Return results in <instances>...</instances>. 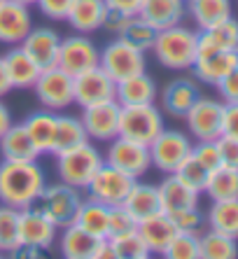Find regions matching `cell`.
Returning a JSON list of instances; mask_svg holds the SVG:
<instances>
[{"instance_id": "cell-1", "label": "cell", "mask_w": 238, "mask_h": 259, "mask_svg": "<svg viewBox=\"0 0 238 259\" xmlns=\"http://www.w3.org/2000/svg\"><path fill=\"white\" fill-rule=\"evenodd\" d=\"M47 185L45 170L37 161H0V205L24 210L35 205L37 196Z\"/></svg>"}, {"instance_id": "cell-2", "label": "cell", "mask_w": 238, "mask_h": 259, "mask_svg": "<svg viewBox=\"0 0 238 259\" xmlns=\"http://www.w3.org/2000/svg\"><path fill=\"white\" fill-rule=\"evenodd\" d=\"M156 61L168 70H191L199 54V30L178 24L156 30L152 45Z\"/></svg>"}, {"instance_id": "cell-3", "label": "cell", "mask_w": 238, "mask_h": 259, "mask_svg": "<svg viewBox=\"0 0 238 259\" xmlns=\"http://www.w3.org/2000/svg\"><path fill=\"white\" fill-rule=\"evenodd\" d=\"M103 161H105V157L101 154V150L87 140V143L77 145L72 150L56 154V173H59L61 182L84 189L96 170L103 166Z\"/></svg>"}, {"instance_id": "cell-4", "label": "cell", "mask_w": 238, "mask_h": 259, "mask_svg": "<svg viewBox=\"0 0 238 259\" xmlns=\"http://www.w3.org/2000/svg\"><path fill=\"white\" fill-rule=\"evenodd\" d=\"M164 115L154 103L143 105H122L119 115V136L131 138L136 143L149 145L152 140L164 131Z\"/></svg>"}, {"instance_id": "cell-5", "label": "cell", "mask_w": 238, "mask_h": 259, "mask_svg": "<svg viewBox=\"0 0 238 259\" xmlns=\"http://www.w3.org/2000/svg\"><path fill=\"white\" fill-rule=\"evenodd\" d=\"M35 205L45 215L52 220L56 227H68L75 222L80 205H82V194L77 187L66 185V182H56V185H45L42 194L37 196Z\"/></svg>"}, {"instance_id": "cell-6", "label": "cell", "mask_w": 238, "mask_h": 259, "mask_svg": "<svg viewBox=\"0 0 238 259\" xmlns=\"http://www.w3.org/2000/svg\"><path fill=\"white\" fill-rule=\"evenodd\" d=\"M98 66H101L114 82H122V79L133 77L138 72H145L147 59H145V52H140L138 47L129 45L126 40H122V37H114V40H110V42L101 49Z\"/></svg>"}, {"instance_id": "cell-7", "label": "cell", "mask_w": 238, "mask_h": 259, "mask_svg": "<svg viewBox=\"0 0 238 259\" xmlns=\"http://www.w3.org/2000/svg\"><path fill=\"white\" fill-rule=\"evenodd\" d=\"M37 101L45 110L52 112H66L75 103V91H72V75L61 70L59 66L45 68L37 75L35 84H33Z\"/></svg>"}, {"instance_id": "cell-8", "label": "cell", "mask_w": 238, "mask_h": 259, "mask_svg": "<svg viewBox=\"0 0 238 259\" xmlns=\"http://www.w3.org/2000/svg\"><path fill=\"white\" fill-rule=\"evenodd\" d=\"M191 147H194V143H191L189 136L182 131H175V128H164L147 145L152 166L156 170H161L164 175L175 173V168L191 154Z\"/></svg>"}, {"instance_id": "cell-9", "label": "cell", "mask_w": 238, "mask_h": 259, "mask_svg": "<svg viewBox=\"0 0 238 259\" xmlns=\"http://www.w3.org/2000/svg\"><path fill=\"white\" fill-rule=\"evenodd\" d=\"M133 185H136V178H131V175H126L124 170H119L103 161V166L96 170L94 178H91L89 185L84 189H87V196H89V199L101 201V203L112 208V205L124 203V199L129 196Z\"/></svg>"}, {"instance_id": "cell-10", "label": "cell", "mask_w": 238, "mask_h": 259, "mask_svg": "<svg viewBox=\"0 0 238 259\" xmlns=\"http://www.w3.org/2000/svg\"><path fill=\"white\" fill-rule=\"evenodd\" d=\"M105 163L114 166V168L124 170L126 175H131L136 180H140L149 168H152V159H149L147 145L136 143L131 138L117 136L110 140L105 152Z\"/></svg>"}, {"instance_id": "cell-11", "label": "cell", "mask_w": 238, "mask_h": 259, "mask_svg": "<svg viewBox=\"0 0 238 259\" xmlns=\"http://www.w3.org/2000/svg\"><path fill=\"white\" fill-rule=\"evenodd\" d=\"M222 115H224V101L208 96H199V101L189 108L182 119L187 131L196 140H217L222 136Z\"/></svg>"}, {"instance_id": "cell-12", "label": "cell", "mask_w": 238, "mask_h": 259, "mask_svg": "<svg viewBox=\"0 0 238 259\" xmlns=\"http://www.w3.org/2000/svg\"><path fill=\"white\" fill-rule=\"evenodd\" d=\"M98 59H101V49L94 45V40L84 33H75V35L61 40L56 66L75 77L80 72L98 66Z\"/></svg>"}, {"instance_id": "cell-13", "label": "cell", "mask_w": 238, "mask_h": 259, "mask_svg": "<svg viewBox=\"0 0 238 259\" xmlns=\"http://www.w3.org/2000/svg\"><path fill=\"white\" fill-rule=\"evenodd\" d=\"M114 89H117V82L101 66L89 68V70H84L72 77L75 103L80 108H89V105H96V103L114 101Z\"/></svg>"}, {"instance_id": "cell-14", "label": "cell", "mask_w": 238, "mask_h": 259, "mask_svg": "<svg viewBox=\"0 0 238 259\" xmlns=\"http://www.w3.org/2000/svg\"><path fill=\"white\" fill-rule=\"evenodd\" d=\"M119 115H122V105L117 101H105L89 105V108H82L80 119H82L89 140L110 143L112 138L119 136Z\"/></svg>"}, {"instance_id": "cell-15", "label": "cell", "mask_w": 238, "mask_h": 259, "mask_svg": "<svg viewBox=\"0 0 238 259\" xmlns=\"http://www.w3.org/2000/svg\"><path fill=\"white\" fill-rule=\"evenodd\" d=\"M59 236V227L37 205L19 210V243L30 247L49 250Z\"/></svg>"}, {"instance_id": "cell-16", "label": "cell", "mask_w": 238, "mask_h": 259, "mask_svg": "<svg viewBox=\"0 0 238 259\" xmlns=\"http://www.w3.org/2000/svg\"><path fill=\"white\" fill-rule=\"evenodd\" d=\"M33 14L30 5L19 0H3L0 3V42L21 45L24 37L33 30Z\"/></svg>"}, {"instance_id": "cell-17", "label": "cell", "mask_w": 238, "mask_h": 259, "mask_svg": "<svg viewBox=\"0 0 238 259\" xmlns=\"http://www.w3.org/2000/svg\"><path fill=\"white\" fill-rule=\"evenodd\" d=\"M238 66V52H224V49H199L196 61L191 72L199 82L217 87L222 77H226Z\"/></svg>"}, {"instance_id": "cell-18", "label": "cell", "mask_w": 238, "mask_h": 259, "mask_svg": "<svg viewBox=\"0 0 238 259\" xmlns=\"http://www.w3.org/2000/svg\"><path fill=\"white\" fill-rule=\"evenodd\" d=\"M59 47H61V35L54 28H49V26H33V30L21 42V49L35 61V66L40 70L56 66Z\"/></svg>"}, {"instance_id": "cell-19", "label": "cell", "mask_w": 238, "mask_h": 259, "mask_svg": "<svg viewBox=\"0 0 238 259\" xmlns=\"http://www.w3.org/2000/svg\"><path fill=\"white\" fill-rule=\"evenodd\" d=\"M201 96V89H199V82L194 77H175L171 79L164 91H161V110L171 117H182L189 112V108L199 101Z\"/></svg>"}, {"instance_id": "cell-20", "label": "cell", "mask_w": 238, "mask_h": 259, "mask_svg": "<svg viewBox=\"0 0 238 259\" xmlns=\"http://www.w3.org/2000/svg\"><path fill=\"white\" fill-rule=\"evenodd\" d=\"M156 192H159L161 212H166V215L180 212L185 208H194L199 205V196H201V192L185 185L175 173H166V178L156 185Z\"/></svg>"}, {"instance_id": "cell-21", "label": "cell", "mask_w": 238, "mask_h": 259, "mask_svg": "<svg viewBox=\"0 0 238 259\" xmlns=\"http://www.w3.org/2000/svg\"><path fill=\"white\" fill-rule=\"evenodd\" d=\"M187 14L185 0H143L138 17L145 19L154 30H164L182 24Z\"/></svg>"}, {"instance_id": "cell-22", "label": "cell", "mask_w": 238, "mask_h": 259, "mask_svg": "<svg viewBox=\"0 0 238 259\" xmlns=\"http://www.w3.org/2000/svg\"><path fill=\"white\" fill-rule=\"evenodd\" d=\"M138 234H140L143 243L147 245L149 254H164L166 245L171 243L173 236L178 234V229H175L171 215L159 210L138 222Z\"/></svg>"}, {"instance_id": "cell-23", "label": "cell", "mask_w": 238, "mask_h": 259, "mask_svg": "<svg viewBox=\"0 0 238 259\" xmlns=\"http://www.w3.org/2000/svg\"><path fill=\"white\" fill-rule=\"evenodd\" d=\"M105 14H107L105 0H75L66 21L75 33L91 35L96 30H101L103 21H105Z\"/></svg>"}, {"instance_id": "cell-24", "label": "cell", "mask_w": 238, "mask_h": 259, "mask_svg": "<svg viewBox=\"0 0 238 259\" xmlns=\"http://www.w3.org/2000/svg\"><path fill=\"white\" fill-rule=\"evenodd\" d=\"M3 63L7 68L12 89H33L37 75H40V68L21 49V45H12V47L7 49L5 54H3Z\"/></svg>"}, {"instance_id": "cell-25", "label": "cell", "mask_w": 238, "mask_h": 259, "mask_svg": "<svg viewBox=\"0 0 238 259\" xmlns=\"http://www.w3.org/2000/svg\"><path fill=\"white\" fill-rule=\"evenodd\" d=\"M114 101L119 105H143V103H154L156 101V84L154 79L145 72H138L133 77H126L117 82L114 89Z\"/></svg>"}, {"instance_id": "cell-26", "label": "cell", "mask_w": 238, "mask_h": 259, "mask_svg": "<svg viewBox=\"0 0 238 259\" xmlns=\"http://www.w3.org/2000/svg\"><path fill=\"white\" fill-rule=\"evenodd\" d=\"M0 154L10 161H37L40 150L33 145L24 124H12L0 136Z\"/></svg>"}, {"instance_id": "cell-27", "label": "cell", "mask_w": 238, "mask_h": 259, "mask_svg": "<svg viewBox=\"0 0 238 259\" xmlns=\"http://www.w3.org/2000/svg\"><path fill=\"white\" fill-rule=\"evenodd\" d=\"M21 124H24L26 133L30 136L33 145L40 150V154H47L52 150L54 136H56V112L42 108L37 112H30Z\"/></svg>"}, {"instance_id": "cell-28", "label": "cell", "mask_w": 238, "mask_h": 259, "mask_svg": "<svg viewBox=\"0 0 238 259\" xmlns=\"http://www.w3.org/2000/svg\"><path fill=\"white\" fill-rule=\"evenodd\" d=\"M72 224H77L80 229H84L87 234L94 236V238H105L107 224H110V205L87 196V199H82V205H80Z\"/></svg>"}, {"instance_id": "cell-29", "label": "cell", "mask_w": 238, "mask_h": 259, "mask_svg": "<svg viewBox=\"0 0 238 259\" xmlns=\"http://www.w3.org/2000/svg\"><path fill=\"white\" fill-rule=\"evenodd\" d=\"M185 5L199 30L210 28L231 17V0H185Z\"/></svg>"}, {"instance_id": "cell-30", "label": "cell", "mask_w": 238, "mask_h": 259, "mask_svg": "<svg viewBox=\"0 0 238 259\" xmlns=\"http://www.w3.org/2000/svg\"><path fill=\"white\" fill-rule=\"evenodd\" d=\"M199 49H224L238 52V21L233 17L224 19L210 28L199 30Z\"/></svg>"}, {"instance_id": "cell-31", "label": "cell", "mask_w": 238, "mask_h": 259, "mask_svg": "<svg viewBox=\"0 0 238 259\" xmlns=\"http://www.w3.org/2000/svg\"><path fill=\"white\" fill-rule=\"evenodd\" d=\"M122 205H124L126 210L131 212L138 222H140V220H145V217L154 215V212L161 210L159 192H156L154 185H147V182L136 180V185L131 187V192H129V196L124 199Z\"/></svg>"}, {"instance_id": "cell-32", "label": "cell", "mask_w": 238, "mask_h": 259, "mask_svg": "<svg viewBox=\"0 0 238 259\" xmlns=\"http://www.w3.org/2000/svg\"><path fill=\"white\" fill-rule=\"evenodd\" d=\"M89 136L84 131V124L80 117H72V115H56V136H54V143H52V154H61L66 150H72L77 145L87 143Z\"/></svg>"}, {"instance_id": "cell-33", "label": "cell", "mask_w": 238, "mask_h": 259, "mask_svg": "<svg viewBox=\"0 0 238 259\" xmlns=\"http://www.w3.org/2000/svg\"><path fill=\"white\" fill-rule=\"evenodd\" d=\"M96 241L98 238L80 229L77 224H68V227H63V231L59 236V250L66 259H91Z\"/></svg>"}, {"instance_id": "cell-34", "label": "cell", "mask_w": 238, "mask_h": 259, "mask_svg": "<svg viewBox=\"0 0 238 259\" xmlns=\"http://www.w3.org/2000/svg\"><path fill=\"white\" fill-rule=\"evenodd\" d=\"M238 257V241L222 231H201L199 234V259H233Z\"/></svg>"}, {"instance_id": "cell-35", "label": "cell", "mask_w": 238, "mask_h": 259, "mask_svg": "<svg viewBox=\"0 0 238 259\" xmlns=\"http://www.w3.org/2000/svg\"><path fill=\"white\" fill-rule=\"evenodd\" d=\"M203 192L208 194L210 201L238 199V168H231V166L222 163L215 170H210Z\"/></svg>"}, {"instance_id": "cell-36", "label": "cell", "mask_w": 238, "mask_h": 259, "mask_svg": "<svg viewBox=\"0 0 238 259\" xmlns=\"http://www.w3.org/2000/svg\"><path fill=\"white\" fill-rule=\"evenodd\" d=\"M206 222H208L210 229L222 231V234L238 241V199L213 201Z\"/></svg>"}, {"instance_id": "cell-37", "label": "cell", "mask_w": 238, "mask_h": 259, "mask_svg": "<svg viewBox=\"0 0 238 259\" xmlns=\"http://www.w3.org/2000/svg\"><path fill=\"white\" fill-rule=\"evenodd\" d=\"M19 245V210L0 205V252L12 254Z\"/></svg>"}, {"instance_id": "cell-38", "label": "cell", "mask_w": 238, "mask_h": 259, "mask_svg": "<svg viewBox=\"0 0 238 259\" xmlns=\"http://www.w3.org/2000/svg\"><path fill=\"white\" fill-rule=\"evenodd\" d=\"M122 40H126L129 45H133V47H138L140 52H145L147 54L149 49H152V45H154V37H156V30L152 28V26L145 21V19H140L138 14H133L131 21L126 24V28L122 30Z\"/></svg>"}, {"instance_id": "cell-39", "label": "cell", "mask_w": 238, "mask_h": 259, "mask_svg": "<svg viewBox=\"0 0 238 259\" xmlns=\"http://www.w3.org/2000/svg\"><path fill=\"white\" fill-rule=\"evenodd\" d=\"M110 241H112L114 257L117 259H145V257H149V250L143 243L138 229L126 231V234H119V236H110Z\"/></svg>"}, {"instance_id": "cell-40", "label": "cell", "mask_w": 238, "mask_h": 259, "mask_svg": "<svg viewBox=\"0 0 238 259\" xmlns=\"http://www.w3.org/2000/svg\"><path fill=\"white\" fill-rule=\"evenodd\" d=\"M161 257L168 259H199V234L189 231H178L171 238Z\"/></svg>"}, {"instance_id": "cell-41", "label": "cell", "mask_w": 238, "mask_h": 259, "mask_svg": "<svg viewBox=\"0 0 238 259\" xmlns=\"http://www.w3.org/2000/svg\"><path fill=\"white\" fill-rule=\"evenodd\" d=\"M175 175H178V178L185 182V185H189L191 189H196V192H203L206 182H208L210 170L206 168V166H203V163L199 161L194 154H189V157H187L185 161H182L178 168H175Z\"/></svg>"}, {"instance_id": "cell-42", "label": "cell", "mask_w": 238, "mask_h": 259, "mask_svg": "<svg viewBox=\"0 0 238 259\" xmlns=\"http://www.w3.org/2000/svg\"><path fill=\"white\" fill-rule=\"evenodd\" d=\"M171 220H173V224H175L178 231H189V234H201L203 222H206V217H203V212L199 210V205L185 208V210H180V212H173Z\"/></svg>"}, {"instance_id": "cell-43", "label": "cell", "mask_w": 238, "mask_h": 259, "mask_svg": "<svg viewBox=\"0 0 238 259\" xmlns=\"http://www.w3.org/2000/svg\"><path fill=\"white\" fill-rule=\"evenodd\" d=\"M138 229V220L126 210L124 205H112L110 208V224H107V236H119L126 231Z\"/></svg>"}, {"instance_id": "cell-44", "label": "cell", "mask_w": 238, "mask_h": 259, "mask_svg": "<svg viewBox=\"0 0 238 259\" xmlns=\"http://www.w3.org/2000/svg\"><path fill=\"white\" fill-rule=\"evenodd\" d=\"M35 3L40 7V12L47 19H52V21H66L75 0H35Z\"/></svg>"}, {"instance_id": "cell-45", "label": "cell", "mask_w": 238, "mask_h": 259, "mask_svg": "<svg viewBox=\"0 0 238 259\" xmlns=\"http://www.w3.org/2000/svg\"><path fill=\"white\" fill-rule=\"evenodd\" d=\"M217 147H220V157L224 166L238 168V138H229V136H220L217 138Z\"/></svg>"}, {"instance_id": "cell-46", "label": "cell", "mask_w": 238, "mask_h": 259, "mask_svg": "<svg viewBox=\"0 0 238 259\" xmlns=\"http://www.w3.org/2000/svg\"><path fill=\"white\" fill-rule=\"evenodd\" d=\"M131 17H133V14H124V12H117V10H107L105 21H103L101 28L107 30L112 37H119V35H122V30L126 28V24L131 21Z\"/></svg>"}, {"instance_id": "cell-47", "label": "cell", "mask_w": 238, "mask_h": 259, "mask_svg": "<svg viewBox=\"0 0 238 259\" xmlns=\"http://www.w3.org/2000/svg\"><path fill=\"white\" fill-rule=\"evenodd\" d=\"M217 91L224 103H238V66L217 82Z\"/></svg>"}, {"instance_id": "cell-48", "label": "cell", "mask_w": 238, "mask_h": 259, "mask_svg": "<svg viewBox=\"0 0 238 259\" xmlns=\"http://www.w3.org/2000/svg\"><path fill=\"white\" fill-rule=\"evenodd\" d=\"M222 136L238 138V103H224V115H222Z\"/></svg>"}, {"instance_id": "cell-49", "label": "cell", "mask_w": 238, "mask_h": 259, "mask_svg": "<svg viewBox=\"0 0 238 259\" xmlns=\"http://www.w3.org/2000/svg\"><path fill=\"white\" fill-rule=\"evenodd\" d=\"M107 10H117V12H124V14H138L143 0H105Z\"/></svg>"}, {"instance_id": "cell-50", "label": "cell", "mask_w": 238, "mask_h": 259, "mask_svg": "<svg viewBox=\"0 0 238 259\" xmlns=\"http://www.w3.org/2000/svg\"><path fill=\"white\" fill-rule=\"evenodd\" d=\"M91 259H117V257H114V247H112L110 236H105V238H98V241H96V247H94Z\"/></svg>"}, {"instance_id": "cell-51", "label": "cell", "mask_w": 238, "mask_h": 259, "mask_svg": "<svg viewBox=\"0 0 238 259\" xmlns=\"http://www.w3.org/2000/svg\"><path fill=\"white\" fill-rule=\"evenodd\" d=\"M14 124L12 119V112H10V108H7L5 103H3V98H0V136L7 131V128Z\"/></svg>"}, {"instance_id": "cell-52", "label": "cell", "mask_w": 238, "mask_h": 259, "mask_svg": "<svg viewBox=\"0 0 238 259\" xmlns=\"http://www.w3.org/2000/svg\"><path fill=\"white\" fill-rule=\"evenodd\" d=\"M12 91V82H10V75H7V68L3 63V56H0V98L7 96Z\"/></svg>"}, {"instance_id": "cell-53", "label": "cell", "mask_w": 238, "mask_h": 259, "mask_svg": "<svg viewBox=\"0 0 238 259\" xmlns=\"http://www.w3.org/2000/svg\"><path fill=\"white\" fill-rule=\"evenodd\" d=\"M19 3H26V5H33L35 0H19Z\"/></svg>"}, {"instance_id": "cell-54", "label": "cell", "mask_w": 238, "mask_h": 259, "mask_svg": "<svg viewBox=\"0 0 238 259\" xmlns=\"http://www.w3.org/2000/svg\"><path fill=\"white\" fill-rule=\"evenodd\" d=\"M0 3H3V0H0Z\"/></svg>"}, {"instance_id": "cell-55", "label": "cell", "mask_w": 238, "mask_h": 259, "mask_svg": "<svg viewBox=\"0 0 238 259\" xmlns=\"http://www.w3.org/2000/svg\"><path fill=\"white\" fill-rule=\"evenodd\" d=\"M0 254H3V252H0Z\"/></svg>"}]
</instances>
